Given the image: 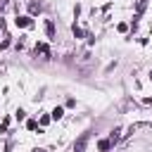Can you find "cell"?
Segmentation results:
<instances>
[{"instance_id":"1","label":"cell","mask_w":152,"mask_h":152,"mask_svg":"<svg viewBox=\"0 0 152 152\" xmlns=\"http://www.w3.org/2000/svg\"><path fill=\"white\" fill-rule=\"evenodd\" d=\"M86 140H88V133H83V135H81V140L74 145V152H83V147H86Z\"/></svg>"},{"instance_id":"2","label":"cell","mask_w":152,"mask_h":152,"mask_svg":"<svg viewBox=\"0 0 152 152\" xmlns=\"http://www.w3.org/2000/svg\"><path fill=\"white\" fill-rule=\"evenodd\" d=\"M17 26L26 28V26H31V19H28V17H17Z\"/></svg>"},{"instance_id":"3","label":"cell","mask_w":152,"mask_h":152,"mask_svg":"<svg viewBox=\"0 0 152 152\" xmlns=\"http://www.w3.org/2000/svg\"><path fill=\"white\" fill-rule=\"evenodd\" d=\"M109 147H112V140H100V142H97V150H100V152H107Z\"/></svg>"},{"instance_id":"4","label":"cell","mask_w":152,"mask_h":152,"mask_svg":"<svg viewBox=\"0 0 152 152\" xmlns=\"http://www.w3.org/2000/svg\"><path fill=\"white\" fill-rule=\"evenodd\" d=\"M45 33H48V38L55 36V26H52V21H45Z\"/></svg>"},{"instance_id":"5","label":"cell","mask_w":152,"mask_h":152,"mask_svg":"<svg viewBox=\"0 0 152 152\" xmlns=\"http://www.w3.org/2000/svg\"><path fill=\"white\" fill-rule=\"evenodd\" d=\"M38 52H40V55H50V52H48V45H43V43L36 45V55H38Z\"/></svg>"},{"instance_id":"6","label":"cell","mask_w":152,"mask_h":152,"mask_svg":"<svg viewBox=\"0 0 152 152\" xmlns=\"http://www.w3.org/2000/svg\"><path fill=\"white\" fill-rule=\"evenodd\" d=\"M62 114H64V109H62V107H55V109H52V119H59Z\"/></svg>"},{"instance_id":"7","label":"cell","mask_w":152,"mask_h":152,"mask_svg":"<svg viewBox=\"0 0 152 152\" xmlns=\"http://www.w3.org/2000/svg\"><path fill=\"white\" fill-rule=\"evenodd\" d=\"M142 10H145V0H138V17L142 14Z\"/></svg>"},{"instance_id":"8","label":"cell","mask_w":152,"mask_h":152,"mask_svg":"<svg viewBox=\"0 0 152 152\" xmlns=\"http://www.w3.org/2000/svg\"><path fill=\"white\" fill-rule=\"evenodd\" d=\"M31 12H33V14L40 12V5H38V2H31Z\"/></svg>"},{"instance_id":"9","label":"cell","mask_w":152,"mask_h":152,"mask_svg":"<svg viewBox=\"0 0 152 152\" xmlns=\"http://www.w3.org/2000/svg\"><path fill=\"white\" fill-rule=\"evenodd\" d=\"M33 152H45V150H33Z\"/></svg>"},{"instance_id":"10","label":"cell","mask_w":152,"mask_h":152,"mask_svg":"<svg viewBox=\"0 0 152 152\" xmlns=\"http://www.w3.org/2000/svg\"><path fill=\"white\" fill-rule=\"evenodd\" d=\"M150 76H152V71H150Z\"/></svg>"}]
</instances>
